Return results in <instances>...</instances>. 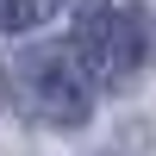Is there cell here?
Returning a JSON list of instances; mask_svg holds the SVG:
<instances>
[{"label":"cell","instance_id":"6da1fadb","mask_svg":"<svg viewBox=\"0 0 156 156\" xmlns=\"http://www.w3.org/2000/svg\"><path fill=\"white\" fill-rule=\"evenodd\" d=\"M19 94H25V106L44 125H62V131H75V125L94 112V81L81 75L75 50H62V44L19 56Z\"/></svg>","mask_w":156,"mask_h":156},{"label":"cell","instance_id":"7a4b0ae2","mask_svg":"<svg viewBox=\"0 0 156 156\" xmlns=\"http://www.w3.org/2000/svg\"><path fill=\"white\" fill-rule=\"evenodd\" d=\"M75 62H81V75L87 81H112V87H125L137 75V62H144V25H137V12H106L94 0V6L81 12V31H75Z\"/></svg>","mask_w":156,"mask_h":156},{"label":"cell","instance_id":"3957f363","mask_svg":"<svg viewBox=\"0 0 156 156\" xmlns=\"http://www.w3.org/2000/svg\"><path fill=\"white\" fill-rule=\"evenodd\" d=\"M50 12H56V0H0V25H6V31H31Z\"/></svg>","mask_w":156,"mask_h":156}]
</instances>
